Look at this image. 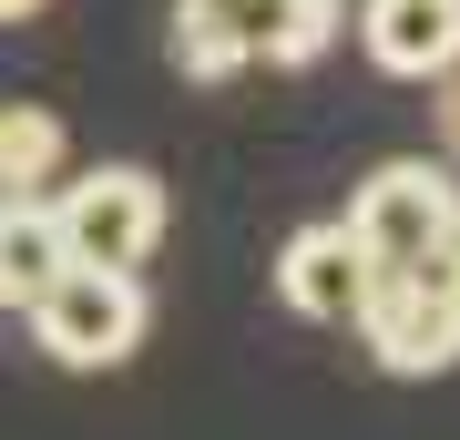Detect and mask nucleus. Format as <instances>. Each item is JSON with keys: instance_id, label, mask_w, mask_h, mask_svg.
Listing matches in <instances>:
<instances>
[{"instance_id": "9b49d317", "label": "nucleus", "mask_w": 460, "mask_h": 440, "mask_svg": "<svg viewBox=\"0 0 460 440\" xmlns=\"http://www.w3.org/2000/svg\"><path fill=\"white\" fill-rule=\"evenodd\" d=\"M429 123H440V154L460 164V62H450V72H429Z\"/></svg>"}, {"instance_id": "f8f14e48", "label": "nucleus", "mask_w": 460, "mask_h": 440, "mask_svg": "<svg viewBox=\"0 0 460 440\" xmlns=\"http://www.w3.org/2000/svg\"><path fill=\"white\" fill-rule=\"evenodd\" d=\"M420 266H429V277H440V287H450V308H460V215H450V226H440V246H429V256H420Z\"/></svg>"}, {"instance_id": "1a4fd4ad", "label": "nucleus", "mask_w": 460, "mask_h": 440, "mask_svg": "<svg viewBox=\"0 0 460 440\" xmlns=\"http://www.w3.org/2000/svg\"><path fill=\"white\" fill-rule=\"evenodd\" d=\"M51 175H62V113L0 103V195H41Z\"/></svg>"}, {"instance_id": "6e6552de", "label": "nucleus", "mask_w": 460, "mask_h": 440, "mask_svg": "<svg viewBox=\"0 0 460 440\" xmlns=\"http://www.w3.org/2000/svg\"><path fill=\"white\" fill-rule=\"evenodd\" d=\"M174 62L195 82H226L256 62V0H174Z\"/></svg>"}, {"instance_id": "0eeeda50", "label": "nucleus", "mask_w": 460, "mask_h": 440, "mask_svg": "<svg viewBox=\"0 0 460 440\" xmlns=\"http://www.w3.org/2000/svg\"><path fill=\"white\" fill-rule=\"evenodd\" d=\"M62 266H72L62 215H51L41 195H0V308H31Z\"/></svg>"}, {"instance_id": "f257e3e1", "label": "nucleus", "mask_w": 460, "mask_h": 440, "mask_svg": "<svg viewBox=\"0 0 460 440\" xmlns=\"http://www.w3.org/2000/svg\"><path fill=\"white\" fill-rule=\"evenodd\" d=\"M31 338L62 369H123L133 338H144V287H133V266H62V277L31 297Z\"/></svg>"}, {"instance_id": "423d86ee", "label": "nucleus", "mask_w": 460, "mask_h": 440, "mask_svg": "<svg viewBox=\"0 0 460 440\" xmlns=\"http://www.w3.org/2000/svg\"><path fill=\"white\" fill-rule=\"evenodd\" d=\"M358 41H368L378 72L429 82V72L460 62V0H368V11H358Z\"/></svg>"}, {"instance_id": "ddd939ff", "label": "nucleus", "mask_w": 460, "mask_h": 440, "mask_svg": "<svg viewBox=\"0 0 460 440\" xmlns=\"http://www.w3.org/2000/svg\"><path fill=\"white\" fill-rule=\"evenodd\" d=\"M31 11H41V0H0V21H31Z\"/></svg>"}, {"instance_id": "f03ea898", "label": "nucleus", "mask_w": 460, "mask_h": 440, "mask_svg": "<svg viewBox=\"0 0 460 440\" xmlns=\"http://www.w3.org/2000/svg\"><path fill=\"white\" fill-rule=\"evenodd\" d=\"M460 215V184H450V164H429V154H399V164H378V175L348 195L338 226L368 246V266L389 277V266H420L429 246H440V226Z\"/></svg>"}, {"instance_id": "20e7f679", "label": "nucleus", "mask_w": 460, "mask_h": 440, "mask_svg": "<svg viewBox=\"0 0 460 440\" xmlns=\"http://www.w3.org/2000/svg\"><path fill=\"white\" fill-rule=\"evenodd\" d=\"M358 338H368V359L389 379H429V369L460 359V308H450V287L429 266H389L368 287V308H358Z\"/></svg>"}, {"instance_id": "7ed1b4c3", "label": "nucleus", "mask_w": 460, "mask_h": 440, "mask_svg": "<svg viewBox=\"0 0 460 440\" xmlns=\"http://www.w3.org/2000/svg\"><path fill=\"white\" fill-rule=\"evenodd\" d=\"M51 215H62L72 266H144L154 246H164V184H154L144 164H93L83 184L51 195Z\"/></svg>"}, {"instance_id": "9d476101", "label": "nucleus", "mask_w": 460, "mask_h": 440, "mask_svg": "<svg viewBox=\"0 0 460 440\" xmlns=\"http://www.w3.org/2000/svg\"><path fill=\"white\" fill-rule=\"evenodd\" d=\"M338 21H348V0H256V62H317V51L338 41Z\"/></svg>"}, {"instance_id": "39448f33", "label": "nucleus", "mask_w": 460, "mask_h": 440, "mask_svg": "<svg viewBox=\"0 0 460 440\" xmlns=\"http://www.w3.org/2000/svg\"><path fill=\"white\" fill-rule=\"evenodd\" d=\"M368 287H378V266H368V246L348 226H296L287 256H277V297L296 318H317V328H358Z\"/></svg>"}]
</instances>
